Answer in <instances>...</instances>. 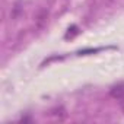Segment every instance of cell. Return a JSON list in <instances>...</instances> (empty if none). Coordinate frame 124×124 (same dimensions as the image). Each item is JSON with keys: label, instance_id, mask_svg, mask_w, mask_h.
<instances>
[{"label": "cell", "instance_id": "cell-4", "mask_svg": "<svg viewBox=\"0 0 124 124\" xmlns=\"http://www.w3.org/2000/svg\"><path fill=\"white\" fill-rule=\"evenodd\" d=\"M54 112H55V114H53V115H54L55 118H58V120H64L66 112H64V109H63V108H57Z\"/></svg>", "mask_w": 124, "mask_h": 124}, {"label": "cell", "instance_id": "cell-3", "mask_svg": "<svg viewBox=\"0 0 124 124\" xmlns=\"http://www.w3.org/2000/svg\"><path fill=\"white\" fill-rule=\"evenodd\" d=\"M78 34H79V28L73 25L72 28H69V32L66 34V38H67V39H69V38H73V37H75V35H78Z\"/></svg>", "mask_w": 124, "mask_h": 124}, {"label": "cell", "instance_id": "cell-2", "mask_svg": "<svg viewBox=\"0 0 124 124\" xmlns=\"http://www.w3.org/2000/svg\"><path fill=\"white\" fill-rule=\"evenodd\" d=\"M109 95H111L114 99H118V101H120V99L124 96V83H118V85L112 86L111 91H109Z\"/></svg>", "mask_w": 124, "mask_h": 124}, {"label": "cell", "instance_id": "cell-1", "mask_svg": "<svg viewBox=\"0 0 124 124\" xmlns=\"http://www.w3.org/2000/svg\"><path fill=\"white\" fill-rule=\"evenodd\" d=\"M47 19H48V10L47 9H41L37 16H35V26L38 29H42L47 25Z\"/></svg>", "mask_w": 124, "mask_h": 124}, {"label": "cell", "instance_id": "cell-5", "mask_svg": "<svg viewBox=\"0 0 124 124\" xmlns=\"http://www.w3.org/2000/svg\"><path fill=\"white\" fill-rule=\"evenodd\" d=\"M120 105H121V109H123V112H124V96L120 99Z\"/></svg>", "mask_w": 124, "mask_h": 124}]
</instances>
